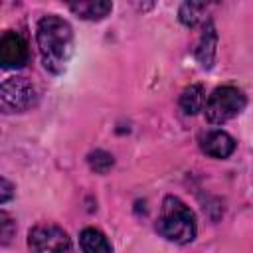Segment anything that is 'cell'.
<instances>
[{"mask_svg":"<svg viewBox=\"0 0 253 253\" xmlns=\"http://www.w3.org/2000/svg\"><path fill=\"white\" fill-rule=\"evenodd\" d=\"M38 47L43 67L51 73H63L73 53V30L59 16H43L38 22Z\"/></svg>","mask_w":253,"mask_h":253,"instance_id":"6da1fadb","label":"cell"},{"mask_svg":"<svg viewBox=\"0 0 253 253\" xmlns=\"http://www.w3.org/2000/svg\"><path fill=\"white\" fill-rule=\"evenodd\" d=\"M156 231L172 243H190L196 237V217L180 198L166 196L156 221Z\"/></svg>","mask_w":253,"mask_h":253,"instance_id":"7a4b0ae2","label":"cell"},{"mask_svg":"<svg viewBox=\"0 0 253 253\" xmlns=\"http://www.w3.org/2000/svg\"><path fill=\"white\" fill-rule=\"evenodd\" d=\"M247 105V97L243 95L241 89L223 85L211 91V95L206 99V119L211 125H221L227 123L229 119L237 117Z\"/></svg>","mask_w":253,"mask_h":253,"instance_id":"3957f363","label":"cell"},{"mask_svg":"<svg viewBox=\"0 0 253 253\" xmlns=\"http://www.w3.org/2000/svg\"><path fill=\"white\" fill-rule=\"evenodd\" d=\"M38 101L36 87L26 77H8L0 87V105L4 113H24Z\"/></svg>","mask_w":253,"mask_h":253,"instance_id":"277c9868","label":"cell"},{"mask_svg":"<svg viewBox=\"0 0 253 253\" xmlns=\"http://www.w3.org/2000/svg\"><path fill=\"white\" fill-rule=\"evenodd\" d=\"M30 253H73L69 235L51 223L36 225L28 237Z\"/></svg>","mask_w":253,"mask_h":253,"instance_id":"5b68a950","label":"cell"},{"mask_svg":"<svg viewBox=\"0 0 253 253\" xmlns=\"http://www.w3.org/2000/svg\"><path fill=\"white\" fill-rule=\"evenodd\" d=\"M28 61V43L16 32H6L0 40V63L4 69L22 67Z\"/></svg>","mask_w":253,"mask_h":253,"instance_id":"8992f818","label":"cell"},{"mask_svg":"<svg viewBox=\"0 0 253 253\" xmlns=\"http://www.w3.org/2000/svg\"><path fill=\"white\" fill-rule=\"evenodd\" d=\"M200 148L211 158H227L235 150V140L223 130H208L200 136Z\"/></svg>","mask_w":253,"mask_h":253,"instance_id":"52a82bcc","label":"cell"},{"mask_svg":"<svg viewBox=\"0 0 253 253\" xmlns=\"http://www.w3.org/2000/svg\"><path fill=\"white\" fill-rule=\"evenodd\" d=\"M215 45H217V34H215L213 24L208 20L204 24V32H202L198 47H196V57L204 67H211L213 55H215Z\"/></svg>","mask_w":253,"mask_h":253,"instance_id":"ba28073f","label":"cell"},{"mask_svg":"<svg viewBox=\"0 0 253 253\" xmlns=\"http://www.w3.org/2000/svg\"><path fill=\"white\" fill-rule=\"evenodd\" d=\"M79 245L83 253H113V245L103 231L95 227H85L79 235Z\"/></svg>","mask_w":253,"mask_h":253,"instance_id":"9c48e42d","label":"cell"},{"mask_svg":"<svg viewBox=\"0 0 253 253\" xmlns=\"http://www.w3.org/2000/svg\"><path fill=\"white\" fill-rule=\"evenodd\" d=\"M69 10L83 18V20H103L111 10L113 4L111 2H103V0H89V2H73L69 4Z\"/></svg>","mask_w":253,"mask_h":253,"instance_id":"30bf717a","label":"cell"},{"mask_svg":"<svg viewBox=\"0 0 253 253\" xmlns=\"http://www.w3.org/2000/svg\"><path fill=\"white\" fill-rule=\"evenodd\" d=\"M206 107V91L200 83H194L190 87H186L180 95V109L186 115H196L200 111H204Z\"/></svg>","mask_w":253,"mask_h":253,"instance_id":"8fae6325","label":"cell"},{"mask_svg":"<svg viewBox=\"0 0 253 253\" xmlns=\"http://www.w3.org/2000/svg\"><path fill=\"white\" fill-rule=\"evenodd\" d=\"M204 12H206V4H202V2H184L180 6L178 16H180V22L184 26L192 28V26H196L204 20Z\"/></svg>","mask_w":253,"mask_h":253,"instance_id":"7c38bea8","label":"cell"},{"mask_svg":"<svg viewBox=\"0 0 253 253\" xmlns=\"http://www.w3.org/2000/svg\"><path fill=\"white\" fill-rule=\"evenodd\" d=\"M87 160H89L91 170H95L97 174H107V172L113 168V164H115L113 156H111L109 152H105V150H95V152H91Z\"/></svg>","mask_w":253,"mask_h":253,"instance_id":"4fadbf2b","label":"cell"},{"mask_svg":"<svg viewBox=\"0 0 253 253\" xmlns=\"http://www.w3.org/2000/svg\"><path fill=\"white\" fill-rule=\"evenodd\" d=\"M0 219H2V245H8L14 235V221L10 219V215L6 211L0 213Z\"/></svg>","mask_w":253,"mask_h":253,"instance_id":"5bb4252c","label":"cell"},{"mask_svg":"<svg viewBox=\"0 0 253 253\" xmlns=\"http://www.w3.org/2000/svg\"><path fill=\"white\" fill-rule=\"evenodd\" d=\"M0 186H2V196H0V204H6V202L10 200V196H12V184H10V182H8L6 178H2Z\"/></svg>","mask_w":253,"mask_h":253,"instance_id":"9a60e30c","label":"cell"}]
</instances>
